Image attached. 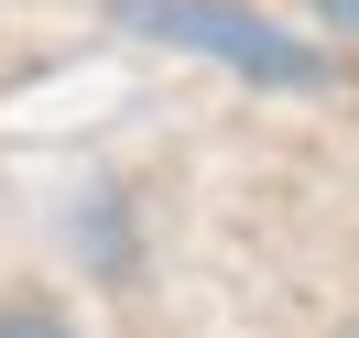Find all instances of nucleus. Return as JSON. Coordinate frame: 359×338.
I'll list each match as a JSON object with an SVG mask.
<instances>
[{
    "label": "nucleus",
    "mask_w": 359,
    "mask_h": 338,
    "mask_svg": "<svg viewBox=\"0 0 359 338\" xmlns=\"http://www.w3.org/2000/svg\"><path fill=\"white\" fill-rule=\"evenodd\" d=\"M109 11H120V33L207 55V66H229L240 88H272V98H327L337 88V55L316 44V33L272 22L262 0H109Z\"/></svg>",
    "instance_id": "1"
},
{
    "label": "nucleus",
    "mask_w": 359,
    "mask_h": 338,
    "mask_svg": "<svg viewBox=\"0 0 359 338\" xmlns=\"http://www.w3.org/2000/svg\"><path fill=\"white\" fill-rule=\"evenodd\" d=\"M0 338H76V316L44 306V294H11V306H0Z\"/></svg>",
    "instance_id": "2"
},
{
    "label": "nucleus",
    "mask_w": 359,
    "mask_h": 338,
    "mask_svg": "<svg viewBox=\"0 0 359 338\" xmlns=\"http://www.w3.org/2000/svg\"><path fill=\"white\" fill-rule=\"evenodd\" d=\"M316 22H327V33H359V0H316Z\"/></svg>",
    "instance_id": "3"
},
{
    "label": "nucleus",
    "mask_w": 359,
    "mask_h": 338,
    "mask_svg": "<svg viewBox=\"0 0 359 338\" xmlns=\"http://www.w3.org/2000/svg\"><path fill=\"white\" fill-rule=\"evenodd\" d=\"M348 338H359V327H348Z\"/></svg>",
    "instance_id": "4"
}]
</instances>
